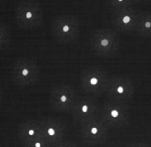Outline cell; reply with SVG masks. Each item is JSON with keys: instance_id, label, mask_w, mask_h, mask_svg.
I'll return each mask as SVG.
<instances>
[{"instance_id": "1", "label": "cell", "mask_w": 151, "mask_h": 147, "mask_svg": "<svg viewBox=\"0 0 151 147\" xmlns=\"http://www.w3.org/2000/svg\"><path fill=\"white\" fill-rule=\"evenodd\" d=\"M52 32L57 43H72L81 32V21L73 14H60L52 20Z\"/></svg>"}, {"instance_id": "2", "label": "cell", "mask_w": 151, "mask_h": 147, "mask_svg": "<svg viewBox=\"0 0 151 147\" xmlns=\"http://www.w3.org/2000/svg\"><path fill=\"white\" fill-rule=\"evenodd\" d=\"M90 45L96 55L104 58L115 55L120 48V36L111 28H97L92 32Z\"/></svg>"}, {"instance_id": "3", "label": "cell", "mask_w": 151, "mask_h": 147, "mask_svg": "<svg viewBox=\"0 0 151 147\" xmlns=\"http://www.w3.org/2000/svg\"><path fill=\"white\" fill-rule=\"evenodd\" d=\"M15 20L19 27L35 29L42 24L43 8L38 1H20L15 8Z\"/></svg>"}, {"instance_id": "4", "label": "cell", "mask_w": 151, "mask_h": 147, "mask_svg": "<svg viewBox=\"0 0 151 147\" xmlns=\"http://www.w3.org/2000/svg\"><path fill=\"white\" fill-rule=\"evenodd\" d=\"M110 76L100 67L85 68L80 75L81 88L89 96H99L106 92Z\"/></svg>"}, {"instance_id": "5", "label": "cell", "mask_w": 151, "mask_h": 147, "mask_svg": "<svg viewBox=\"0 0 151 147\" xmlns=\"http://www.w3.org/2000/svg\"><path fill=\"white\" fill-rule=\"evenodd\" d=\"M11 79L18 86H32L40 78V68L33 58L20 57L14 61L10 71Z\"/></svg>"}, {"instance_id": "6", "label": "cell", "mask_w": 151, "mask_h": 147, "mask_svg": "<svg viewBox=\"0 0 151 147\" xmlns=\"http://www.w3.org/2000/svg\"><path fill=\"white\" fill-rule=\"evenodd\" d=\"M99 117L109 128H119L128 122L130 109L127 103H120L107 99L100 106Z\"/></svg>"}, {"instance_id": "7", "label": "cell", "mask_w": 151, "mask_h": 147, "mask_svg": "<svg viewBox=\"0 0 151 147\" xmlns=\"http://www.w3.org/2000/svg\"><path fill=\"white\" fill-rule=\"evenodd\" d=\"M78 98V93L69 84H58L52 87L50 92V105L55 111L69 113Z\"/></svg>"}, {"instance_id": "8", "label": "cell", "mask_w": 151, "mask_h": 147, "mask_svg": "<svg viewBox=\"0 0 151 147\" xmlns=\"http://www.w3.org/2000/svg\"><path fill=\"white\" fill-rule=\"evenodd\" d=\"M105 93L107 95V99L120 103H127L134 96V84L127 76L114 75L109 79Z\"/></svg>"}, {"instance_id": "9", "label": "cell", "mask_w": 151, "mask_h": 147, "mask_svg": "<svg viewBox=\"0 0 151 147\" xmlns=\"http://www.w3.org/2000/svg\"><path fill=\"white\" fill-rule=\"evenodd\" d=\"M37 120L40 126L41 136L47 140L50 147H55L65 140L67 126L64 121L55 117H43Z\"/></svg>"}, {"instance_id": "10", "label": "cell", "mask_w": 151, "mask_h": 147, "mask_svg": "<svg viewBox=\"0 0 151 147\" xmlns=\"http://www.w3.org/2000/svg\"><path fill=\"white\" fill-rule=\"evenodd\" d=\"M70 113H72L76 121L82 125L99 116L100 105L95 97L78 96Z\"/></svg>"}, {"instance_id": "11", "label": "cell", "mask_w": 151, "mask_h": 147, "mask_svg": "<svg viewBox=\"0 0 151 147\" xmlns=\"http://www.w3.org/2000/svg\"><path fill=\"white\" fill-rule=\"evenodd\" d=\"M109 128L105 122L98 116L91 121L81 125L80 132H81L82 139L89 145H99L105 142L109 135Z\"/></svg>"}, {"instance_id": "12", "label": "cell", "mask_w": 151, "mask_h": 147, "mask_svg": "<svg viewBox=\"0 0 151 147\" xmlns=\"http://www.w3.org/2000/svg\"><path fill=\"white\" fill-rule=\"evenodd\" d=\"M139 11L140 9L138 8H130L111 12V22L115 28L114 30L121 32H134Z\"/></svg>"}, {"instance_id": "13", "label": "cell", "mask_w": 151, "mask_h": 147, "mask_svg": "<svg viewBox=\"0 0 151 147\" xmlns=\"http://www.w3.org/2000/svg\"><path fill=\"white\" fill-rule=\"evenodd\" d=\"M17 135L21 145H24L28 142L41 137V131L38 120L27 119L25 121H22L18 126Z\"/></svg>"}, {"instance_id": "14", "label": "cell", "mask_w": 151, "mask_h": 147, "mask_svg": "<svg viewBox=\"0 0 151 147\" xmlns=\"http://www.w3.org/2000/svg\"><path fill=\"white\" fill-rule=\"evenodd\" d=\"M134 32L144 38H149L151 35V11L141 10L139 11L138 20L136 23Z\"/></svg>"}, {"instance_id": "15", "label": "cell", "mask_w": 151, "mask_h": 147, "mask_svg": "<svg viewBox=\"0 0 151 147\" xmlns=\"http://www.w3.org/2000/svg\"><path fill=\"white\" fill-rule=\"evenodd\" d=\"M142 1L140 0H110L107 2V5L109 6L111 12L126 10L130 8H137L138 4H140Z\"/></svg>"}, {"instance_id": "16", "label": "cell", "mask_w": 151, "mask_h": 147, "mask_svg": "<svg viewBox=\"0 0 151 147\" xmlns=\"http://www.w3.org/2000/svg\"><path fill=\"white\" fill-rule=\"evenodd\" d=\"M11 31L7 24L0 22V50H4L10 43Z\"/></svg>"}, {"instance_id": "17", "label": "cell", "mask_w": 151, "mask_h": 147, "mask_svg": "<svg viewBox=\"0 0 151 147\" xmlns=\"http://www.w3.org/2000/svg\"><path fill=\"white\" fill-rule=\"evenodd\" d=\"M22 146L23 147H50L47 140H45L42 136L40 137V138H36L30 142H28V143L24 144Z\"/></svg>"}, {"instance_id": "18", "label": "cell", "mask_w": 151, "mask_h": 147, "mask_svg": "<svg viewBox=\"0 0 151 147\" xmlns=\"http://www.w3.org/2000/svg\"><path fill=\"white\" fill-rule=\"evenodd\" d=\"M127 147H150V145L145 141H134L129 143Z\"/></svg>"}, {"instance_id": "19", "label": "cell", "mask_w": 151, "mask_h": 147, "mask_svg": "<svg viewBox=\"0 0 151 147\" xmlns=\"http://www.w3.org/2000/svg\"><path fill=\"white\" fill-rule=\"evenodd\" d=\"M55 147H77V146H76L75 143H73V142H70L69 140H64L60 142V143H58V145H55Z\"/></svg>"}, {"instance_id": "20", "label": "cell", "mask_w": 151, "mask_h": 147, "mask_svg": "<svg viewBox=\"0 0 151 147\" xmlns=\"http://www.w3.org/2000/svg\"><path fill=\"white\" fill-rule=\"evenodd\" d=\"M3 90H2V88L0 87V105H1L2 101H3Z\"/></svg>"}, {"instance_id": "21", "label": "cell", "mask_w": 151, "mask_h": 147, "mask_svg": "<svg viewBox=\"0 0 151 147\" xmlns=\"http://www.w3.org/2000/svg\"><path fill=\"white\" fill-rule=\"evenodd\" d=\"M2 3V1H0V4H1Z\"/></svg>"}, {"instance_id": "22", "label": "cell", "mask_w": 151, "mask_h": 147, "mask_svg": "<svg viewBox=\"0 0 151 147\" xmlns=\"http://www.w3.org/2000/svg\"><path fill=\"white\" fill-rule=\"evenodd\" d=\"M0 147H2V146H0Z\"/></svg>"}]
</instances>
